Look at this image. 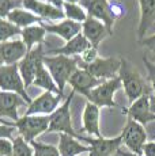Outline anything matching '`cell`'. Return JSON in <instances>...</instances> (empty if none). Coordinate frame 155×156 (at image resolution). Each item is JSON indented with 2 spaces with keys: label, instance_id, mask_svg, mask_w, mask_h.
<instances>
[{
  "label": "cell",
  "instance_id": "30bf717a",
  "mask_svg": "<svg viewBox=\"0 0 155 156\" xmlns=\"http://www.w3.org/2000/svg\"><path fill=\"white\" fill-rule=\"evenodd\" d=\"M80 7H85L88 12V16L102 22L108 29V33L110 35L113 34V19L112 14L109 10V2L108 0H79Z\"/></svg>",
  "mask_w": 155,
  "mask_h": 156
},
{
  "label": "cell",
  "instance_id": "4316f807",
  "mask_svg": "<svg viewBox=\"0 0 155 156\" xmlns=\"http://www.w3.org/2000/svg\"><path fill=\"white\" fill-rule=\"evenodd\" d=\"M63 7H64L65 16L70 20H74V22H78V23H83L87 19V14H86V11L83 10L80 5L71 4V3H64Z\"/></svg>",
  "mask_w": 155,
  "mask_h": 156
},
{
  "label": "cell",
  "instance_id": "7bdbcfd3",
  "mask_svg": "<svg viewBox=\"0 0 155 156\" xmlns=\"http://www.w3.org/2000/svg\"><path fill=\"white\" fill-rule=\"evenodd\" d=\"M2 62H3V61H2V58H0V67H2Z\"/></svg>",
  "mask_w": 155,
  "mask_h": 156
},
{
  "label": "cell",
  "instance_id": "74e56055",
  "mask_svg": "<svg viewBox=\"0 0 155 156\" xmlns=\"http://www.w3.org/2000/svg\"><path fill=\"white\" fill-rule=\"evenodd\" d=\"M140 44L144 45V46H147L148 49H150L151 52H154V55H155V34L150 35V37L146 38V40H140Z\"/></svg>",
  "mask_w": 155,
  "mask_h": 156
},
{
  "label": "cell",
  "instance_id": "9a60e30c",
  "mask_svg": "<svg viewBox=\"0 0 155 156\" xmlns=\"http://www.w3.org/2000/svg\"><path fill=\"white\" fill-rule=\"evenodd\" d=\"M82 34L86 37V40L90 42L93 48L97 49L98 45L101 44V41L106 37L110 35L108 33V29L102 22L94 19L91 16H87V19L82 23Z\"/></svg>",
  "mask_w": 155,
  "mask_h": 156
},
{
  "label": "cell",
  "instance_id": "8fae6325",
  "mask_svg": "<svg viewBox=\"0 0 155 156\" xmlns=\"http://www.w3.org/2000/svg\"><path fill=\"white\" fill-rule=\"evenodd\" d=\"M79 140L86 141L90 145L88 156H112L120 149L121 144H123V136L121 134L117 137H113V139H103V137L91 139V137L80 136Z\"/></svg>",
  "mask_w": 155,
  "mask_h": 156
},
{
  "label": "cell",
  "instance_id": "8d00e7d4",
  "mask_svg": "<svg viewBox=\"0 0 155 156\" xmlns=\"http://www.w3.org/2000/svg\"><path fill=\"white\" fill-rule=\"evenodd\" d=\"M143 155L144 156H155V141L146 143L143 147Z\"/></svg>",
  "mask_w": 155,
  "mask_h": 156
},
{
  "label": "cell",
  "instance_id": "ffe728a7",
  "mask_svg": "<svg viewBox=\"0 0 155 156\" xmlns=\"http://www.w3.org/2000/svg\"><path fill=\"white\" fill-rule=\"evenodd\" d=\"M90 46L91 45L87 40H86V37L82 34V33H79L76 37H74L71 41H68L63 48L52 50V53L55 56H67V57H70L72 55H82V53H85Z\"/></svg>",
  "mask_w": 155,
  "mask_h": 156
},
{
  "label": "cell",
  "instance_id": "d4e9b609",
  "mask_svg": "<svg viewBox=\"0 0 155 156\" xmlns=\"http://www.w3.org/2000/svg\"><path fill=\"white\" fill-rule=\"evenodd\" d=\"M7 18H8V22H11L13 25L18 26V27H23V29L29 27V26H31L35 22H41L40 16H37V15H34L31 12H27V11L19 10V8L13 10L8 14Z\"/></svg>",
  "mask_w": 155,
  "mask_h": 156
},
{
  "label": "cell",
  "instance_id": "ab89813d",
  "mask_svg": "<svg viewBox=\"0 0 155 156\" xmlns=\"http://www.w3.org/2000/svg\"><path fill=\"white\" fill-rule=\"evenodd\" d=\"M150 107L151 113L155 114V95H150Z\"/></svg>",
  "mask_w": 155,
  "mask_h": 156
},
{
  "label": "cell",
  "instance_id": "2e32d148",
  "mask_svg": "<svg viewBox=\"0 0 155 156\" xmlns=\"http://www.w3.org/2000/svg\"><path fill=\"white\" fill-rule=\"evenodd\" d=\"M27 49L23 41H10L0 44V58L5 65L16 64L20 58L26 56Z\"/></svg>",
  "mask_w": 155,
  "mask_h": 156
},
{
  "label": "cell",
  "instance_id": "d6a6232c",
  "mask_svg": "<svg viewBox=\"0 0 155 156\" xmlns=\"http://www.w3.org/2000/svg\"><path fill=\"white\" fill-rule=\"evenodd\" d=\"M143 62H144V67L148 72V79H150L151 84H153V90L155 92V64L150 62V60L147 57H143Z\"/></svg>",
  "mask_w": 155,
  "mask_h": 156
},
{
  "label": "cell",
  "instance_id": "cb8c5ba5",
  "mask_svg": "<svg viewBox=\"0 0 155 156\" xmlns=\"http://www.w3.org/2000/svg\"><path fill=\"white\" fill-rule=\"evenodd\" d=\"M33 84L42 87V88H45L46 91H49V92H55L56 95H61L60 92H59V88H57V86H56L55 80L52 79L49 72L45 69L44 61H40V64H38L37 73H35V79H34V82H33Z\"/></svg>",
  "mask_w": 155,
  "mask_h": 156
},
{
  "label": "cell",
  "instance_id": "4fadbf2b",
  "mask_svg": "<svg viewBox=\"0 0 155 156\" xmlns=\"http://www.w3.org/2000/svg\"><path fill=\"white\" fill-rule=\"evenodd\" d=\"M128 114V118H132L133 121L139 122L144 126L150 121H154V114L151 113L150 107V94H146L136 99L127 110H124Z\"/></svg>",
  "mask_w": 155,
  "mask_h": 156
},
{
  "label": "cell",
  "instance_id": "836d02e7",
  "mask_svg": "<svg viewBox=\"0 0 155 156\" xmlns=\"http://www.w3.org/2000/svg\"><path fill=\"white\" fill-rule=\"evenodd\" d=\"M0 156H13V143L8 139H0Z\"/></svg>",
  "mask_w": 155,
  "mask_h": 156
},
{
  "label": "cell",
  "instance_id": "83f0119b",
  "mask_svg": "<svg viewBox=\"0 0 155 156\" xmlns=\"http://www.w3.org/2000/svg\"><path fill=\"white\" fill-rule=\"evenodd\" d=\"M18 34H22V30H20L18 26L13 25L8 20H3L0 18V44L5 42L7 40L15 37Z\"/></svg>",
  "mask_w": 155,
  "mask_h": 156
},
{
  "label": "cell",
  "instance_id": "52a82bcc",
  "mask_svg": "<svg viewBox=\"0 0 155 156\" xmlns=\"http://www.w3.org/2000/svg\"><path fill=\"white\" fill-rule=\"evenodd\" d=\"M19 134L25 139L26 143L30 144L38 134L48 130L49 126V117H38V115H25L14 122Z\"/></svg>",
  "mask_w": 155,
  "mask_h": 156
},
{
  "label": "cell",
  "instance_id": "f35d334b",
  "mask_svg": "<svg viewBox=\"0 0 155 156\" xmlns=\"http://www.w3.org/2000/svg\"><path fill=\"white\" fill-rule=\"evenodd\" d=\"M46 2H49L50 4L53 5V7H56V8H60V10H61L63 4H64V3H63V0H46Z\"/></svg>",
  "mask_w": 155,
  "mask_h": 156
},
{
  "label": "cell",
  "instance_id": "5b68a950",
  "mask_svg": "<svg viewBox=\"0 0 155 156\" xmlns=\"http://www.w3.org/2000/svg\"><path fill=\"white\" fill-rule=\"evenodd\" d=\"M0 88L3 91L15 92L19 97H22V99L27 105H30L33 102L25 90V84H23V80L20 77L18 64L2 65L0 67Z\"/></svg>",
  "mask_w": 155,
  "mask_h": 156
},
{
  "label": "cell",
  "instance_id": "7c38bea8",
  "mask_svg": "<svg viewBox=\"0 0 155 156\" xmlns=\"http://www.w3.org/2000/svg\"><path fill=\"white\" fill-rule=\"evenodd\" d=\"M61 95H53V92L45 91L37 99L29 105V109L25 115H37V114H52L57 109L61 101Z\"/></svg>",
  "mask_w": 155,
  "mask_h": 156
},
{
  "label": "cell",
  "instance_id": "ac0fdd59",
  "mask_svg": "<svg viewBox=\"0 0 155 156\" xmlns=\"http://www.w3.org/2000/svg\"><path fill=\"white\" fill-rule=\"evenodd\" d=\"M22 4L25 8H29L30 11L37 14V16L46 18V19L50 20L63 19L65 16V14L60 8H56L52 4H46V3L38 2V0H23Z\"/></svg>",
  "mask_w": 155,
  "mask_h": 156
},
{
  "label": "cell",
  "instance_id": "b9f144b4",
  "mask_svg": "<svg viewBox=\"0 0 155 156\" xmlns=\"http://www.w3.org/2000/svg\"><path fill=\"white\" fill-rule=\"evenodd\" d=\"M79 0H64V3H71V4H76Z\"/></svg>",
  "mask_w": 155,
  "mask_h": 156
},
{
  "label": "cell",
  "instance_id": "603a6c76",
  "mask_svg": "<svg viewBox=\"0 0 155 156\" xmlns=\"http://www.w3.org/2000/svg\"><path fill=\"white\" fill-rule=\"evenodd\" d=\"M139 4H140V11H142L139 35L140 40H143L146 30L150 27L155 20V0H139Z\"/></svg>",
  "mask_w": 155,
  "mask_h": 156
},
{
  "label": "cell",
  "instance_id": "ee69618b",
  "mask_svg": "<svg viewBox=\"0 0 155 156\" xmlns=\"http://www.w3.org/2000/svg\"><path fill=\"white\" fill-rule=\"evenodd\" d=\"M154 119H155V114H154Z\"/></svg>",
  "mask_w": 155,
  "mask_h": 156
},
{
  "label": "cell",
  "instance_id": "9c48e42d",
  "mask_svg": "<svg viewBox=\"0 0 155 156\" xmlns=\"http://www.w3.org/2000/svg\"><path fill=\"white\" fill-rule=\"evenodd\" d=\"M42 58L44 52L41 45H38L35 49H31L30 52H27L26 56L22 58V61L19 64V73L25 87L33 84V82L35 79V73H37L38 64H40V61H42Z\"/></svg>",
  "mask_w": 155,
  "mask_h": 156
},
{
  "label": "cell",
  "instance_id": "4dcf8cb0",
  "mask_svg": "<svg viewBox=\"0 0 155 156\" xmlns=\"http://www.w3.org/2000/svg\"><path fill=\"white\" fill-rule=\"evenodd\" d=\"M109 10L114 20L127 15V8H125V4L121 0H112V2H109Z\"/></svg>",
  "mask_w": 155,
  "mask_h": 156
},
{
  "label": "cell",
  "instance_id": "8992f818",
  "mask_svg": "<svg viewBox=\"0 0 155 156\" xmlns=\"http://www.w3.org/2000/svg\"><path fill=\"white\" fill-rule=\"evenodd\" d=\"M123 87L121 84V80L120 77H114V79H110V80H105L102 82L99 86H97L95 88H93L88 95L86 98L88 99V102H91L93 105L98 107H117L118 105L114 102V94L116 91Z\"/></svg>",
  "mask_w": 155,
  "mask_h": 156
},
{
  "label": "cell",
  "instance_id": "277c9868",
  "mask_svg": "<svg viewBox=\"0 0 155 156\" xmlns=\"http://www.w3.org/2000/svg\"><path fill=\"white\" fill-rule=\"evenodd\" d=\"M74 95H75V91L71 92L64 103L49 115V126H48L46 132H59V133L70 134V136L75 137V139H80V134H78L74 130L72 122H71L70 106H71V101H72Z\"/></svg>",
  "mask_w": 155,
  "mask_h": 156
},
{
  "label": "cell",
  "instance_id": "6da1fadb",
  "mask_svg": "<svg viewBox=\"0 0 155 156\" xmlns=\"http://www.w3.org/2000/svg\"><path fill=\"white\" fill-rule=\"evenodd\" d=\"M118 77L121 80L125 94L128 97V102L133 103L140 97L148 94V86L146 80L140 76V73L125 58H121V67L118 71Z\"/></svg>",
  "mask_w": 155,
  "mask_h": 156
},
{
  "label": "cell",
  "instance_id": "e0dca14e",
  "mask_svg": "<svg viewBox=\"0 0 155 156\" xmlns=\"http://www.w3.org/2000/svg\"><path fill=\"white\" fill-rule=\"evenodd\" d=\"M23 103H26L25 101H22L19 98V95L15 92H8L3 91L0 92V118L2 117H8V118L18 121V107L22 106Z\"/></svg>",
  "mask_w": 155,
  "mask_h": 156
},
{
  "label": "cell",
  "instance_id": "d6986e66",
  "mask_svg": "<svg viewBox=\"0 0 155 156\" xmlns=\"http://www.w3.org/2000/svg\"><path fill=\"white\" fill-rule=\"evenodd\" d=\"M83 130L95 137H102L99 132V107L87 102L83 112Z\"/></svg>",
  "mask_w": 155,
  "mask_h": 156
},
{
  "label": "cell",
  "instance_id": "44dd1931",
  "mask_svg": "<svg viewBox=\"0 0 155 156\" xmlns=\"http://www.w3.org/2000/svg\"><path fill=\"white\" fill-rule=\"evenodd\" d=\"M44 29L48 33H53V34L60 35L65 41H71L74 37H76L82 30V23L74 22V20H64V22L59 23V25H44Z\"/></svg>",
  "mask_w": 155,
  "mask_h": 156
},
{
  "label": "cell",
  "instance_id": "5bb4252c",
  "mask_svg": "<svg viewBox=\"0 0 155 156\" xmlns=\"http://www.w3.org/2000/svg\"><path fill=\"white\" fill-rule=\"evenodd\" d=\"M71 86H72V91L80 92L82 95L87 97L88 92L93 88H95L97 86H99L102 83V80L95 79L93 75H90L86 69L78 68V69L72 73V76L68 80Z\"/></svg>",
  "mask_w": 155,
  "mask_h": 156
},
{
  "label": "cell",
  "instance_id": "60d3db41",
  "mask_svg": "<svg viewBox=\"0 0 155 156\" xmlns=\"http://www.w3.org/2000/svg\"><path fill=\"white\" fill-rule=\"evenodd\" d=\"M117 152L121 156H142V155H135V154H132V152H124V151H121V149H118Z\"/></svg>",
  "mask_w": 155,
  "mask_h": 156
},
{
  "label": "cell",
  "instance_id": "f1b7e54d",
  "mask_svg": "<svg viewBox=\"0 0 155 156\" xmlns=\"http://www.w3.org/2000/svg\"><path fill=\"white\" fill-rule=\"evenodd\" d=\"M13 156H34V151L22 136H18L13 140Z\"/></svg>",
  "mask_w": 155,
  "mask_h": 156
},
{
  "label": "cell",
  "instance_id": "ba28073f",
  "mask_svg": "<svg viewBox=\"0 0 155 156\" xmlns=\"http://www.w3.org/2000/svg\"><path fill=\"white\" fill-rule=\"evenodd\" d=\"M123 143L128 147L132 154L143 155V147L147 143V133L143 125L133 121L132 118H128L127 124L121 132Z\"/></svg>",
  "mask_w": 155,
  "mask_h": 156
},
{
  "label": "cell",
  "instance_id": "7402d4cb",
  "mask_svg": "<svg viewBox=\"0 0 155 156\" xmlns=\"http://www.w3.org/2000/svg\"><path fill=\"white\" fill-rule=\"evenodd\" d=\"M57 149L60 156H76L83 152H90V147L83 145L75 137L65 133H60V141H59Z\"/></svg>",
  "mask_w": 155,
  "mask_h": 156
},
{
  "label": "cell",
  "instance_id": "d590c367",
  "mask_svg": "<svg viewBox=\"0 0 155 156\" xmlns=\"http://www.w3.org/2000/svg\"><path fill=\"white\" fill-rule=\"evenodd\" d=\"M14 130H15L14 126H10V125H0V139H13Z\"/></svg>",
  "mask_w": 155,
  "mask_h": 156
},
{
  "label": "cell",
  "instance_id": "484cf974",
  "mask_svg": "<svg viewBox=\"0 0 155 156\" xmlns=\"http://www.w3.org/2000/svg\"><path fill=\"white\" fill-rule=\"evenodd\" d=\"M45 29L41 26H29L22 30V37L23 44L26 45L27 52H30L35 44H41L45 37Z\"/></svg>",
  "mask_w": 155,
  "mask_h": 156
},
{
  "label": "cell",
  "instance_id": "1f68e13d",
  "mask_svg": "<svg viewBox=\"0 0 155 156\" xmlns=\"http://www.w3.org/2000/svg\"><path fill=\"white\" fill-rule=\"evenodd\" d=\"M20 4H22L20 0H0V18L8 16V14Z\"/></svg>",
  "mask_w": 155,
  "mask_h": 156
},
{
  "label": "cell",
  "instance_id": "7a4b0ae2",
  "mask_svg": "<svg viewBox=\"0 0 155 156\" xmlns=\"http://www.w3.org/2000/svg\"><path fill=\"white\" fill-rule=\"evenodd\" d=\"M44 65H46L52 79L55 80L59 92L63 95L64 87L72 73L78 69V58H71L67 56H53L48 57L44 56L42 58Z\"/></svg>",
  "mask_w": 155,
  "mask_h": 156
},
{
  "label": "cell",
  "instance_id": "f546056e",
  "mask_svg": "<svg viewBox=\"0 0 155 156\" xmlns=\"http://www.w3.org/2000/svg\"><path fill=\"white\" fill-rule=\"evenodd\" d=\"M30 145L34 151V156H60L59 149L53 145H48V144L37 141H31Z\"/></svg>",
  "mask_w": 155,
  "mask_h": 156
},
{
  "label": "cell",
  "instance_id": "e575fe53",
  "mask_svg": "<svg viewBox=\"0 0 155 156\" xmlns=\"http://www.w3.org/2000/svg\"><path fill=\"white\" fill-rule=\"evenodd\" d=\"M97 57H98L97 49L93 48V46H90L85 53H82V62H85V64H90V62H93Z\"/></svg>",
  "mask_w": 155,
  "mask_h": 156
},
{
  "label": "cell",
  "instance_id": "3957f363",
  "mask_svg": "<svg viewBox=\"0 0 155 156\" xmlns=\"http://www.w3.org/2000/svg\"><path fill=\"white\" fill-rule=\"evenodd\" d=\"M120 67L121 58H117V57H108V58L97 57L90 64H85V62H82V60H78V68L86 69L98 80H110L117 77V72L120 71Z\"/></svg>",
  "mask_w": 155,
  "mask_h": 156
}]
</instances>
